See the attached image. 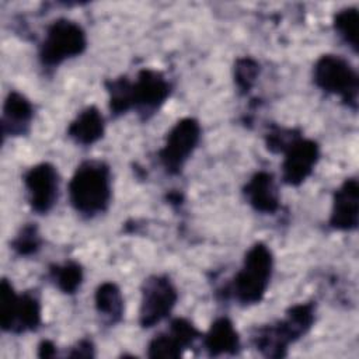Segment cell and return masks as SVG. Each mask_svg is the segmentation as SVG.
I'll use <instances>...</instances> for the list:
<instances>
[{
  "mask_svg": "<svg viewBox=\"0 0 359 359\" xmlns=\"http://www.w3.org/2000/svg\"><path fill=\"white\" fill-rule=\"evenodd\" d=\"M72 206L91 217L104 212L111 201V172L102 161L81 163L69 184Z\"/></svg>",
  "mask_w": 359,
  "mask_h": 359,
  "instance_id": "1",
  "label": "cell"
},
{
  "mask_svg": "<svg viewBox=\"0 0 359 359\" xmlns=\"http://www.w3.org/2000/svg\"><path fill=\"white\" fill-rule=\"evenodd\" d=\"M314 323V304L299 303L286 311V317L276 324L257 328L252 344L266 358L286 356L289 344L303 337Z\"/></svg>",
  "mask_w": 359,
  "mask_h": 359,
  "instance_id": "2",
  "label": "cell"
},
{
  "mask_svg": "<svg viewBox=\"0 0 359 359\" xmlns=\"http://www.w3.org/2000/svg\"><path fill=\"white\" fill-rule=\"evenodd\" d=\"M273 258L271 250L262 244H254L245 254L241 269L236 273L231 292L241 304H255L262 300L272 275Z\"/></svg>",
  "mask_w": 359,
  "mask_h": 359,
  "instance_id": "3",
  "label": "cell"
},
{
  "mask_svg": "<svg viewBox=\"0 0 359 359\" xmlns=\"http://www.w3.org/2000/svg\"><path fill=\"white\" fill-rule=\"evenodd\" d=\"M314 83L324 91L337 94L351 108L358 107L359 77L348 60L337 55H323L314 65Z\"/></svg>",
  "mask_w": 359,
  "mask_h": 359,
  "instance_id": "4",
  "label": "cell"
},
{
  "mask_svg": "<svg viewBox=\"0 0 359 359\" xmlns=\"http://www.w3.org/2000/svg\"><path fill=\"white\" fill-rule=\"evenodd\" d=\"M86 46L87 38L83 28L74 21L60 18L48 27L39 57L45 66L55 67L66 59L81 55Z\"/></svg>",
  "mask_w": 359,
  "mask_h": 359,
  "instance_id": "5",
  "label": "cell"
},
{
  "mask_svg": "<svg viewBox=\"0 0 359 359\" xmlns=\"http://www.w3.org/2000/svg\"><path fill=\"white\" fill-rule=\"evenodd\" d=\"M0 290L1 328L14 334L36 330L41 324V304L38 297L32 293L18 296L7 279L1 280Z\"/></svg>",
  "mask_w": 359,
  "mask_h": 359,
  "instance_id": "6",
  "label": "cell"
},
{
  "mask_svg": "<svg viewBox=\"0 0 359 359\" xmlns=\"http://www.w3.org/2000/svg\"><path fill=\"white\" fill-rule=\"evenodd\" d=\"M201 139L199 122L194 118L178 121L165 137L158 151V158L168 174H178L185 161L196 149Z\"/></svg>",
  "mask_w": 359,
  "mask_h": 359,
  "instance_id": "7",
  "label": "cell"
},
{
  "mask_svg": "<svg viewBox=\"0 0 359 359\" xmlns=\"http://www.w3.org/2000/svg\"><path fill=\"white\" fill-rule=\"evenodd\" d=\"M178 293L167 276H150L142 289L139 321L143 328H150L164 320L174 309Z\"/></svg>",
  "mask_w": 359,
  "mask_h": 359,
  "instance_id": "8",
  "label": "cell"
},
{
  "mask_svg": "<svg viewBox=\"0 0 359 359\" xmlns=\"http://www.w3.org/2000/svg\"><path fill=\"white\" fill-rule=\"evenodd\" d=\"M170 84L163 73L151 69L139 72L136 80L132 83V104L133 108L147 119L153 115L168 98Z\"/></svg>",
  "mask_w": 359,
  "mask_h": 359,
  "instance_id": "9",
  "label": "cell"
},
{
  "mask_svg": "<svg viewBox=\"0 0 359 359\" xmlns=\"http://www.w3.org/2000/svg\"><path fill=\"white\" fill-rule=\"evenodd\" d=\"M24 184L29 205L36 213H46L53 208L59 194V175L52 164L41 163L31 167L24 175Z\"/></svg>",
  "mask_w": 359,
  "mask_h": 359,
  "instance_id": "10",
  "label": "cell"
},
{
  "mask_svg": "<svg viewBox=\"0 0 359 359\" xmlns=\"http://www.w3.org/2000/svg\"><path fill=\"white\" fill-rule=\"evenodd\" d=\"M201 335L196 327L185 318H174L167 331L157 334L147 346L149 358H180Z\"/></svg>",
  "mask_w": 359,
  "mask_h": 359,
  "instance_id": "11",
  "label": "cell"
},
{
  "mask_svg": "<svg viewBox=\"0 0 359 359\" xmlns=\"http://www.w3.org/2000/svg\"><path fill=\"white\" fill-rule=\"evenodd\" d=\"M282 178L289 185H300L313 171L320 157L318 144L310 139L297 137L285 151Z\"/></svg>",
  "mask_w": 359,
  "mask_h": 359,
  "instance_id": "12",
  "label": "cell"
},
{
  "mask_svg": "<svg viewBox=\"0 0 359 359\" xmlns=\"http://www.w3.org/2000/svg\"><path fill=\"white\" fill-rule=\"evenodd\" d=\"M359 223V184L358 180H346L335 192L330 216L331 227L337 230H355Z\"/></svg>",
  "mask_w": 359,
  "mask_h": 359,
  "instance_id": "13",
  "label": "cell"
},
{
  "mask_svg": "<svg viewBox=\"0 0 359 359\" xmlns=\"http://www.w3.org/2000/svg\"><path fill=\"white\" fill-rule=\"evenodd\" d=\"M34 116L32 104L20 93H10L4 101L1 129L4 136H21L29 129Z\"/></svg>",
  "mask_w": 359,
  "mask_h": 359,
  "instance_id": "14",
  "label": "cell"
},
{
  "mask_svg": "<svg viewBox=\"0 0 359 359\" xmlns=\"http://www.w3.org/2000/svg\"><path fill=\"white\" fill-rule=\"evenodd\" d=\"M248 203L258 212L275 213L279 209V195L273 175L266 171L255 172L244 187Z\"/></svg>",
  "mask_w": 359,
  "mask_h": 359,
  "instance_id": "15",
  "label": "cell"
},
{
  "mask_svg": "<svg viewBox=\"0 0 359 359\" xmlns=\"http://www.w3.org/2000/svg\"><path fill=\"white\" fill-rule=\"evenodd\" d=\"M203 346L209 356L236 355L240 349V338L233 323L226 318H217L205 334Z\"/></svg>",
  "mask_w": 359,
  "mask_h": 359,
  "instance_id": "16",
  "label": "cell"
},
{
  "mask_svg": "<svg viewBox=\"0 0 359 359\" xmlns=\"http://www.w3.org/2000/svg\"><path fill=\"white\" fill-rule=\"evenodd\" d=\"M69 137L79 144H93L104 135V118L95 107L83 109L67 129Z\"/></svg>",
  "mask_w": 359,
  "mask_h": 359,
  "instance_id": "17",
  "label": "cell"
},
{
  "mask_svg": "<svg viewBox=\"0 0 359 359\" xmlns=\"http://www.w3.org/2000/svg\"><path fill=\"white\" fill-rule=\"evenodd\" d=\"M95 309L109 324L121 321L123 316V297L115 283L104 282L97 287Z\"/></svg>",
  "mask_w": 359,
  "mask_h": 359,
  "instance_id": "18",
  "label": "cell"
},
{
  "mask_svg": "<svg viewBox=\"0 0 359 359\" xmlns=\"http://www.w3.org/2000/svg\"><path fill=\"white\" fill-rule=\"evenodd\" d=\"M105 87L109 94V108L114 115L125 114L133 108L132 104V81L126 77L111 79L105 81Z\"/></svg>",
  "mask_w": 359,
  "mask_h": 359,
  "instance_id": "19",
  "label": "cell"
},
{
  "mask_svg": "<svg viewBox=\"0 0 359 359\" xmlns=\"http://www.w3.org/2000/svg\"><path fill=\"white\" fill-rule=\"evenodd\" d=\"M50 278L56 286L65 293H74L83 282V269L77 262H66L63 265L50 266Z\"/></svg>",
  "mask_w": 359,
  "mask_h": 359,
  "instance_id": "20",
  "label": "cell"
},
{
  "mask_svg": "<svg viewBox=\"0 0 359 359\" xmlns=\"http://www.w3.org/2000/svg\"><path fill=\"white\" fill-rule=\"evenodd\" d=\"M358 22L359 15L355 7L344 8L334 17L335 31L355 52H358Z\"/></svg>",
  "mask_w": 359,
  "mask_h": 359,
  "instance_id": "21",
  "label": "cell"
},
{
  "mask_svg": "<svg viewBox=\"0 0 359 359\" xmlns=\"http://www.w3.org/2000/svg\"><path fill=\"white\" fill-rule=\"evenodd\" d=\"M259 73V65L252 57H240L234 65V81L241 93H247L254 86Z\"/></svg>",
  "mask_w": 359,
  "mask_h": 359,
  "instance_id": "22",
  "label": "cell"
},
{
  "mask_svg": "<svg viewBox=\"0 0 359 359\" xmlns=\"http://www.w3.org/2000/svg\"><path fill=\"white\" fill-rule=\"evenodd\" d=\"M41 236L35 224L29 223L21 229L18 236L13 240L11 247L18 255L35 254L41 247Z\"/></svg>",
  "mask_w": 359,
  "mask_h": 359,
  "instance_id": "23",
  "label": "cell"
},
{
  "mask_svg": "<svg viewBox=\"0 0 359 359\" xmlns=\"http://www.w3.org/2000/svg\"><path fill=\"white\" fill-rule=\"evenodd\" d=\"M293 130H286L282 128H273L266 133V147L273 153H283L297 137L299 135H293Z\"/></svg>",
  "mask_w": 359,
  "mask_h": 359,
  "instance_id": "24",
  "label": "cell"
},
{
  "mask_svg": "<svg viewBox=\"0 0 359 359\" xmlns=\"http://www.w3.org/2000/svg\"><path fill=\"white\" fill-rule=\"evenodd\" d=\"M70 358H93L94 356V345L90 339H81L72 348V352L67 355Z\"/></svg>",
  "mask_w": 359,
  "mask_h": 359,
  "instance_id": "25",
  "label": "cell"
},
{
  "mask_svg": "<svg viewBox=\"0 0 359 359\" xmlns=\"http://www.w3.org/2000/svg\"><path fill=\"white\" fill-rule=\"evenodd\" d=\"M56 355V348L52 341H42L38 346V356L39 358H53Z\"/></svg>",
  "mask_w": 359,
  "mask_h": 359,
  "instance_id": "26",
  "label": "cell"
}]
</instances>
